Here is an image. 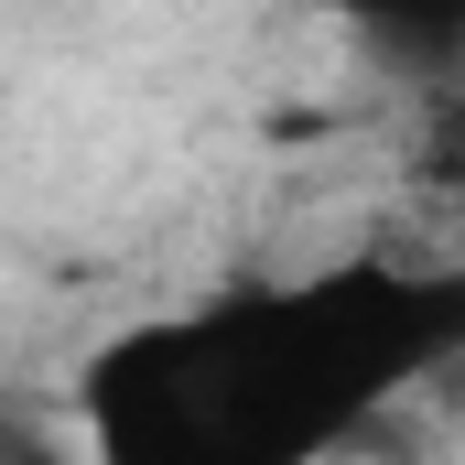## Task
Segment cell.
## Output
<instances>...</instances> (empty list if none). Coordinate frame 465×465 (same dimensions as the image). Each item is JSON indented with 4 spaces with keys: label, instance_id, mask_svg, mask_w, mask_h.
<instances>
[{
    "label": "cell",
    "instance_id": "3957f363",
    "mask_svg": "<svg viewBox=\"0 0 465 465\" xmlns=\"http://www.w3.org/2000/svg\"><path fill=\"white\" fill-rule=\"evenodd\" d=\"M411 184L444 195V206H465V76H444L433 87V119L411 130Z\"/></svg>",
    "mask_w": 465,
    "mask_h": 465
},
{
    "label": "cell",
    "instance_id": "7a4b0ae2",
    "mask_svg": "<svg viewBox=\"0 0 465 465\" xmlns=\"http://www.w3.org/2000/svg\"><path fill=\"white\" fill-rule=\"evenodd\" d=\"M325 11L347 22L379 65H401L422 87L465 76V0H325Z\"/></svg>",
    "mask_w": 465,
    "mask_h": 465
},
{
    "label": "cell",
    "instance_id": "6da1fadb",
    "mask_svg": "<svg viewBox=\"0 0 465 465\" xmlns=\"http://www.w3.org/2000/svg\"><path fill=\"white\" fill-rule=\"evenodd\" d=\"M433 368H465V271L347 260L130 325L87 357L76 401L119 465H303Z\"/></svg>",
    "mask_w": 465,
    "mask_h": 465
}]
</instances>
